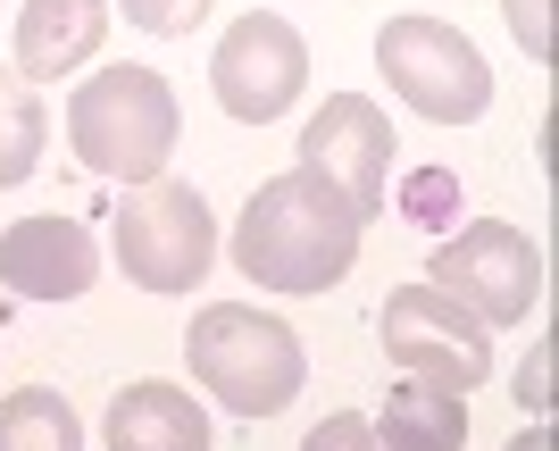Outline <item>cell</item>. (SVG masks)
Returning a JSON list of instances; mask_svg holds the SVG:
<instances>
[{
  "label": "cell",
  "instance_id": "1",
  "mask_svg": "<svg viewBox=\"0 0 559 451\" xmlns=\"http://www.w3.org/2000/svg\"><path fill=\"white\" fill-rule=\"evenodd\" d=\"M359 235H368V217L318 167H284L251 192V210L234 226V268L259 293H334L359 260Z\"/></svg>",
  "mask_w": 559,
  "mask_h": 451
},
{
  "label": "cell",
  "instance_id": "2",
  "mask_svg": "<svg viewBox=\"0 0 559 451\" xmlns=\"http://www.w3.org/2000/svg\"><path fill=\"white\" fill-rule=\"evenodd\" d=\"M176 93L159 68H100L68 93V143L93 176L117 185H151L176 159Z\"/></svg>",
  "mask_w": 559,
  "mask_h": 451
},
{
  "label": "cell",
  "instance_id": "3",
  "mask_svg": "<svg viewBox=\"0 0 559 451\" xmlns=\"http://www.w3.org/2000/svg\"><path fill=\"white\" fill-rule=\"evenodd\" d=\"M185 359L234 418H276V410H293L301 402V377H309L301 334L284 327V318H267V309H251V301H210L185 334Z\"/></svg>",
  "mask_w": 559,
  "mask_h": 451
},
{
  "label": "cell",
  "instance_id": "4",
  "mask_svg": "<svg viewBox=\"0 0 559 451\" xmlns=\"http://www.w3.org/2000/svg\"><path fill=\"white\" fill-rule=\"evenodd\" d=\"M376 68H384V84H393L418 118H435V126H476L492 109L485 50L467 43L460 25H443V17H393L384 34H376Z\"/></svg>",
  "mask_w": 559,
  "mask_h": 451
},
{
  "label": "cell",
  "instance_id": "5",
  "mask_svg": "<svg viewBox=\"0 0 559 451\" xmlns=\"http://www.w3.org/2000/svg\"><path fill=\"white\" fill-rule=\"evenodd\" d=\"M217 260V217L210 201L176 176H151V185L126 201L117 217V268L134 276L142 293H192Z\"/></svg>",
  "mask_w": 559,
  "mask_h": 451
},
{
  "label": "cell",
  "instance_id": "6",
  "mask_svg": "<svg viewBox=\"0 0 559 451\" xmlns=\"http://www.w3.org/2000/svg\"><path fill=\"white\" fill-rule=\"evenodd\" d=\"M384 359H401V377L435 384V393H476L492 377V327L476 309H460L435 285H401L384 301Z\"/></svg>",
  "mask_w": 559,
  "mask_h": 451
},
{
  "label": "cell",
  "instance_id": "7",
  "mask_svg": "<svg viewBox=\"0 0 559 451\" xmlns=\"http://www.w3.org/2000/svg\"><path fill=\"white\" fill-rule=\"evenodd\" d=\"M426 285L451 293L460 309H476L485 327H526V309H543V251L510 217H485V226H460L435 251Z\"/></svg>",
  "mask_w": 559,
  "mask_h": 451
},
{
  "label": "cell",
  "instance_id": "8",
  "mask_svg": "<svg viewBox=\"0 0 559 451\" xmlns=\"http://www.w3.org/2000/svg\"><path fill=\"white\" fill-rule=\"evenodd\" d=\"M301 84H309V43L276 17V9H251V17H234L226 34H217L210 93H217L226 118L267 126V118H284V109L301 100Z\"/></svg>",
  "mask_w": 559,
  "mask_h": 451
},
{
  "label": "cell",
  "instance_id": "9",
  "mask_svg": "<svg viewBox=\"0 0 559 451\" xmlns=\"http://www.w3.org/2000/svg\"><path fill=\"white\" fill-rule=\"evenodd\" d=\"M393 126H384V109H376L368 93H334L318 118H309L301 134V167H318L334 192H343L359 217L384 210V192H393Z\"/></svg>",
  "mask_w": 559,
  "mask_h": 451
},
{
  "label": "cell",
  "instance_id": "10",
  "mask_svg": "<svg viewBox=\"0 0 559 451\" xmlns=\"http://www.w3.org/2000/svg\"><path fill=\"white\" fill-rule=\"evenodd\" d=\"M100 276V242L75 217H17L0 235V285L25 301H75Z\"/></svg>",
  "mask_w": 559,
  "mask_h": 451
},
{
  "label": "cell",
  "instance_id": "11",
  "mask_svg": "<svg viewBox=\"0 0 559 451\" xmlns=\"http://www.w3.org/2000/svg\"><path fill=\"white\" fill-rule=\"evenodd\" d=\"M109 34V0H25L17 17V75L25 84H59L100 50Z\"/></svg>",
  "mask_w": 559,
  "mask_h": 451
},
{
  "label": "cell",
  "instance_id": "12",
  "mask_svg": "<svg viewBox=\"0 0 559 451\" xmlns=\"http://www.w3.org/2000/svg\"><path fill=\"white\" fill-rule=\"evenodd\" d=\"M109 451H210V410L185 384H126L109 402Z\"/></svg>",
  "mask_w": 559,
  "mask_h": 451
},
{
  "label": "cell",
  "instance_id": "13",
  "mask_svg": "<svg viewBox=\"0 0 559 451\" xmlns=\"http://www.w3.org/2000/svg\"><path fill=\"white\" fill-rule=\"evenodd\" d=\"M384 451H467V402L460 393H435V384L401 377L384 393V418H368Z\"/></svg>",
  "mask_w": 559,
  "mask_h": 451
},
{
  "label": "cell",
  "instance_id": "14",
  "mask_svg": "<svg viewBox=\"0 0 559 451\" xmlns=\"http://www.w3.org/2000/svg\"><path fill=\"white\" fill-rule=\"evenodd\" d=\"M0 451H84V427H75L68 393H50V384L0 393Z\"/></svg>",
  "mask_w": 559,
  "mask_h": 451
},
{
  "label": "cell",
  "instance_id": "15",
  "mask_svg": "<svg viewBox=\"0 0 559 451\" xmlns=\"http://www.w3.org/2000/svg\"><path fill=\"white\" fill-rule=\"evenodd\" d=\"M43 100H34V84H25L17 68H0V185H25L34 176V159H43Z\"/></svg>",
  "mask_w": 559,
  "mask_h": 451
},
{
  "label": "cell",
  "instance_id": "16",
  "mask_svg": "<svg viewBox=\"0 0 559 451\" xmlns=\"http://www.w3.org/2000/svg\"><path fill=\"white\" fill-rule=\"evenodd\" d=\"M401 210L418 217V226H451V217H460V176H451V167H418V176H401Z\"/></svg>",
  "mask_w": 559,
  "mask_h": 451
},
{
  "label": "cell",
  "instance_id": "17",
  "mask_svg": "<svg viewBox=\"0 0 559 451\" xmlns=\"http://www.w3.org/2000/svg\"><path fill=\"white\" fill-rule=\"evenodd\" d=\"M126 9V25H142V34H192V25L210 17V0H117Z\"/></svg>",
  "mask_w": 559,
  "mask_h": 451
},
{
  "label": "cell",
  "instance_id": "18",
  "mask_svg": "<svg viewBox=\"0 0 559 451\" xmlns=\"http://www.w3.org/2000/svg\"><path fill=\"white\" fill-rule=\"evenodd\" d=\"M301 451H384V443H376V427L359 418V410H334V418H318V427H309Z\"/></svg>",
  "mask_w": 559,
  "mask_h": 451
},
{
  "label": "cell",
  "instance_id": "19",
  "mask_svg": "<svg viewBox=\"0 0 559 451\" xmlns=\"http://www.w3.org/2000/svg\"><path fill=\"white\" fill-rule=\"evenodd\" d=\"M501 9H510V34H518V50H526V59H551V50H559L551 0H501Z\"/></svg>",
  "mask_w": 559,
  "mask_h": 451
},
{
  "label": "cell",
  "instance_id": "20",
  "mask_svg": "<svg viewBox=\"0 0 559 451\" xmlns=\"http://www.w3.org/2000/svg\"><path fill=\"white\" fill-rule=\"evenodd\" d=\"M518 402H535V418L551 410V334H543L535 359H526V377H518Z\"/></svg>",
  "mask_w": 559,
  "mask_h": 451
},
{
  "label": "cell",
  "instance_id": "21",
  "mask_svg": "<svg viewBox=\"0 0 559 451\" xmlns=\"http://www.w3.org/2000/svg\"><path fill=\"white\" fill-rule=\"evenodd\" d=\"M510 451H551V427H526V435H518Z\"/></svg>",
  "mask_w": 559,
  "mask_h": 451
}]
</instances>
